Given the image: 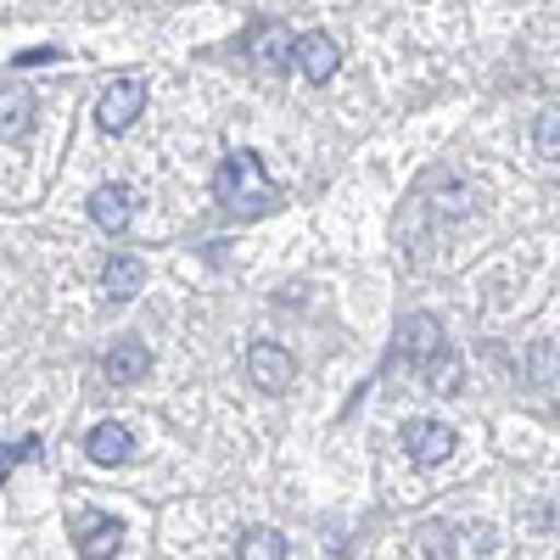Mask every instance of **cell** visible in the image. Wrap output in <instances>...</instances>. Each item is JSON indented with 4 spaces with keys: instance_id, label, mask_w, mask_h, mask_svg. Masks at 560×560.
<instances>
[{
    "instance_id": "cell-1",
    "label": "cell",
    "mask_w": 560,
    "mask_h": 560,
    "mask_svg": "<svg viewBox=\"0 0 560 560\" xmlns=\"http://www.w3.org/2000/svg\"><path fill=\"white\" fill-rule=\"evenodd\" d=\"M213 197L230 213H242V219H258V213H269L280 202V191H275V179L264 174L258 152H230L219 163V174H213Z\"/></svg>"
},
{
    "instance_id": "cell-2",
    "label": "cell",
    "mask_w": 560,
    "mask_h": 560,
    "mask_svg": "<svg viewBox=\"0 0 560 560\" xmlns=\"http://www.w3.org/2000/svg\"><path fill=\"white\" fill-rule=\"evenodd\" d=\"M292 51H298V34H292L287 23H275V18L253 23V34H247V57H253L264 73H287V68H292Z\"/></svg>"
},
{
    "instance_id": "cell-3",
    "label": "cell",
    "mask_w": 560,
    "mask_h": 560,
    "mask_svg": "<svg viewBox=\"0 0 560 560\" xmlns=\"http://www.w3.org/2000/svg\"><path fill=\"white\" fill-rule=\"evenodd\" d=\"M140 107H147V79H118V84H107V90H102V102H96V124H102L107 135H124V129L140 118Z\"/></svg>"
},
{
    "instance_id": "cell-4",
    "label": "cell",
    "mask_w": 560,
    "mask_h": 560,
    "mask_svg": "<svg viewBox=\"0 0 560 560\" xmlns=\"http://www.w3.org/2000/svg\"><path fill=\"white\" fill-rule=\"evenodd\" d=\"M438 353H448V348H443V325H438L432 314H404V319H398V359L427 370Z\"/></svg>"
},
{
    "instance_id": "cell-5",
    "label": "cell",
    "mask_w": 560,
    "mask_h": 560,
    "mask_svg": "<svg viewBox=\"0 0 560 560\" xmlns=\"http://www.w3.org/2000/svg\"><path fill=\"white\" fill-rule=\"evenodd\" d=\"M404 454L415 465H427V471H438V465L454 454V427H443V420H409L404 427Z\"/></svg>"
},
{
    "instance_id": "cell-6",
    "label": "cell",
    "mask_w": 560,
    "mask_h": 560,
    "mask_svg": "<svg viewBox=\"0 0 560 560\" xmlns=\"http://www.w3.org/2000/svg\"><path fill=\"white\" fill-rule=\"evenodd\" d=\"M247 376L258 382V393H287L292 376H298V364H292V353L280 342H253L247 348Z\"/></svg>"
},
{
    "instance_id": "cell-7",
    "label": "cell",
    "mask_w": 560,
    "mask_h": 560,
    "mask_svg": "<svg viewBox=\"0 0 560 560\" xmlns=\"http://www.w3.org/2000/svg\"><path fill=\"white\" fill-rule=\"evenodd\" d=\"M292 68L308 79V84H325V79H337L342 68V45L331 34H298V51H292Z\"/></svg>"
},
{
    "instance_id": "cell-8",
    "label": "cell",
    "mask_w": 560,
    "mask_h": 560,
    "mask_svg": "<svg viewBox=\"0 0 560 560\" xmlns=\"http://www.w3.org/2000/svg\"><path fill=\"white\" fill-rule=\"evenodd\" d=\"M73 544H79V560H113L124 549V522L118 516H84L73 527Z\"/></svg>"
},
{
    "instance_id": "cell-9",
    "label": "cell",
    "mask_w": 560,
    "mask_h": 560,
    "mask_svg": "<svg viewBox=\"0 0 560 560\" xmlns=\"http://www.w3.org/2000/svg\"><path fill=\"white\" fill-rule=\"evenodd\" d=\"M152 370V353H147V342L140 337H124V342H113L107 348V359H102V376L113 382V387H129V382H140Z\"/></svg>"
},
{
    "instance_id": "cell-10",
    "label": "cell",
    "mask_w": 560,
    "mask_h": 560,
    "mask_svg": "<svg viewBox=\"0 0 560 560\" xmlns=\"http://www.w3.org/2000/svg\"><path fill=\"white\" fill-rule=\"evenodd\" d=\"M34 129V90L23 79L0 84V140H23Z\"/></svg>"
},
{
    "instance_id": "cell-11",
    "label": "cell",
    "mask_w": 560,
    "mask_h": 560,
    "mask_svg": "<svg viewBox=\"0 0 560 560\" xmlns=\"http://www.w3.org/2000/svg\"><path fill=\"white\" fill-rule=\"evenodd\" d=\"M84 213L96 219L102 230H124L135 219V191H129V185H96L90 202H84Z\"/></svg>"
},
{
    "instance_id": "cell-12",
    "label": "cell",
    "mask_w": 560,
    "mask_h": 560,
    "mask_svg": "<svg viewBox=\"0 0 560 560\" xmlns=\"http://www.w3.org/2000/svg\"><path fill=\"white\" fill-rule=\"evenodd\" d=\"M84 454L96 465H124L135 454V438H129V427H118V420H102V427L84 438Z\"/></svg>"
},
{
    "instance_id": "cell-13",
    "label": "cell",
    "mask_w": 560,
    "mask_h": 560,
    "mask_svg": "<svg viewBox=\"0 0 560 560\" xmlns=\"http://www.w3.org/2000/svg\"><path fill=\"white\" fill-rule=\"evenodd\" d=\"M140 287H147V264L140 258H129V253H118V258H107V275H102V292L113 298V303H129Z\"/></svg>"
},
{
    "instance_id": "cell-14",
    "label": "cell",
    "mask_w": 560,
    "mask_h": 560,
    "mask_svg": "<svg viewBox=\"0 0 560 560\" xmlns=\"http://www.w3.org/2000/svg\"><path fill=\"white\" fill-rule=\"evenodd\" d=\"M236 560H287V538L275 527H247L236 544Z\"/></svg>"
},
{
    "instance_id": "cell-15",
    "label": "cell",
    "mask_w": 560,
    "mask_h": 560,
    "mask_svg": "<svg viewBox=\"0 0 560 560\" xmlns=\"http://www.w3.org/2000/svg\"><path fill=\"white\" fill-rule=\"evenodd\" d=\"M533 140H538V152H544V158H560V107H544V113H538Z\"/></svg>"
},
{
    "instance_id": "cell-16",
    "label": "cell",
    "mask_w": 560,
    "mask_h": 560,
    "mask_svg": "<svg viewBox=\"0 0 560 560\" xmlns=\"http://www.w3.org/2000/svg\"><path fill=\"white\" fill-rule=\"evenodd\" d=\"M427 382H432L438 393H459V359H454V353H438V359L427 364Z\"/></svg>"
},
{
    "instance_id": "cell-17",
    "label": "cell",
    "mask_w": 560,
    "mask_h": 560,
    "mask_svg": "<svg viewBox=\"0 0 560 560\" xmlns=\"http://www.w3.org/2000/svg\"><path fill=\"white\" fill-rule=\"evenodd\" d=\"M18 459H39V438H23V443H0V482L12 477Z\"/></svg>"
}]
</instances>
